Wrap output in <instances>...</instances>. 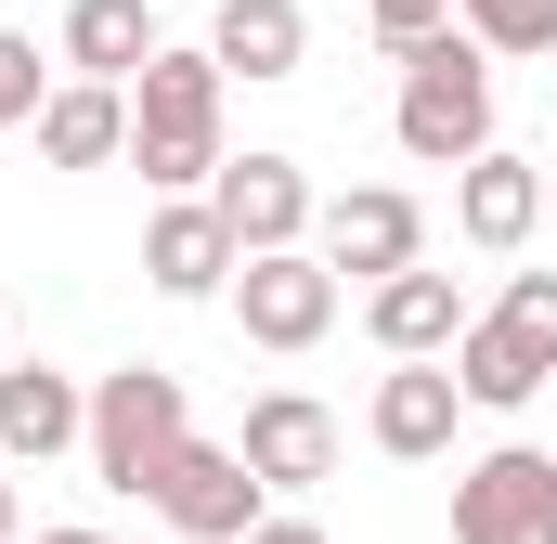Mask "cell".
<instances>
[{"label": "cell", "instance_id": "6da1fadb", "mask_svg": "<svg viewBox=\"0 0 557 544\" xmlns=\"http://www.w3.org/2000/svg\"><path fill=\"white\" fill-rule=\"evenodd\" d=\"M221 52L195 39V52H143V78H131V169L156 182V195H208V169H221Z\"/></svg>", "mask_w": 557, "mask_h": 544}, {"label": "cell", "instance_id": "7a4b0ae2", "mask_svg": "<svg viewBox=\"0 0 557 544\" xmlns=\"http://www.w3.org/2000/svg\"><path fill=\"white\" fill-rule=\"evenodd\" d=\"M195 441V390L169 376V363H117V376H91V480L104 493H131V506H156V480H169V454Z\"/></svg>", "mask_w": 557, "mask_h": 544}, {"label": "cell", "instance_id": "3957f363", "mask_svg": "<svg viewBox=\"0 0 557 544\" xmlns=\"http://www.w3.org/2000/svg\"><path fill=\"white\" fill-rule=\"evenodd\" d=\"M389 131L416 169H467L480 143H493V52L467 39V26H441L403 52V104H389Z\"/></svg>", "mask_w": 557, "mask_h": 544}, {"label": "cell", "instance_id": "277c9868", "mask_svg": "<svg viewBox=\"0 0 557 544\" xmlns=\"http://www.w3.org/2000/svg\"><path fill=\"white\" fill-rule=\"evenodd\" d=\"M221 298H234L247 350H285V363H298V350H324V324H337V260H324V247H247Z\"/></svg>", "mask_w": 557, "mask_h": 544}, {"label": "cell", "instance_id": "5b68a950", "mask_svg": "<svg viewBox=\"0 0 557 544\" xmlns=\"http://www.w3.org/2000/svg\"><path fill=\"white\" fill-rule=\"evenodd\" d=\"M156 519L182 544H247L273 519V480L247 467V441H182L169 454V480H156Z\"/></svg>", "mask_w": 557, "mask_h": 544}, {"label": "cell", "instance_id": "8992f818", "mask_svg": "<svg viewBox=\"0 0 557 544\" xmlns=\"http://www.w3.org/2000/svg\"><path fill=\"white\" fill-rule=\"evenodd\" d=\"M454 544H557V454L493 441L480 467H454Z\"/></svg>", "mask_w": 557, "mask_h": 544}, {"label": "cell", "instance_id": "52a82bcc", "mask_svg": "<svg viewBox=\"0 0 557 544\" xmlns=\"http://www.w3.org/2000/svg\"><path fill=\"white\" fill-rule=\"evenodd\" d=\"M208 208L234 221V247H311V221H324V195H311L298 156H221L208 169Z\"/></svg>", "mask_w": 557, "mask_h": 544}, {"label": "cell", "instance_id": "ba28073f", "mask_svg": "<svg viewBox=\"0 0 557 544\" xmlns=\"http://www.w3.org/2000/svg\"><path fill=\"white\" fill-rule=\"evenodd\" d=\"M454 234H467L480 260H519V247L545 234V169L506 156V143H480V156L454 169Z\"/></svg>", "mask_w": 557, "mask_h": 544}, {"label": "cell", "instance_id": "9c48e42d", "mask_svg": "<svg viewBox=\"0 0 557 544\" xmlns=\"http://www.w3.org/2000/svg\"><path fill=\"white\" fill-rule=\"evenodd\" d=\"M454 415H467V390H454V350H428V363H389V376H376L363 441H376V454H403V467H428V454H454Z\"/></svg>", "mask_w": 557, "mask_h": 544}, {"label": "cell", "instance_id": "30bf717a", "mask_svg": "<svg viewBox=\"0 0 557 544\" xmlns=\"http://www.w3.org/2000/svg\"><path fill=\"white\" fill-rule=\"evenodd\" d=\"M234 260H247V247H234V221H221L208 195H169V208L143 221V285H156V298H221Z\"/></svg>", "mask_w": 557, "mask_h": 544}, {"label": "cell", "instance_id": "8fae6325", "mask_svg": "<svg viewBox=\"0 0 557 544\" xmlns=\"http://www.w3.org/2000/svg\"><path fill=\"white\" fill-rule=\"evenodd\" d=\"M311 247H324L337 272H363V285H376V272L428 260V208L403 195V182H363V195H337V208L311 221Z\"/></svg>", "mask_w": 557, "mask_h": 544}, {"label": "cell", "instance_id": "7c38bea8", "mask_svg": "<svg viewBox=\"0 0 557 544\" xmlns=\"http://www.w3.org/2000/svg\"><path fill=\"white\" fill-rule=\"evenodd\" d=\"M78 441H91V390L65 363H0V454L13 467H52Z\"/></svg>", "mask_w": 557, "mask_h": 544}, {"label": "cell", "instance_id": "4fadbf2b", "mask_svg": "<svg viewBox=\"0 0 557 544\" xmlns=\"http://www.w3.org/2000/svg\"><path fill=\"white\" fill-rule=\"evenodd\" d=\"M363 337H376L389 363H428V350H454V337H467V298H454V272H428V260L376 272V285H363Z\"/></svg>", "mask_w": 557, "mask_h": 544}, {"label": "cell", "instance_id": "5bb4252c", "mask_svg": "<svg viewBox=\"0 0 557 544\" xmlns=\"http://www.w3.org/2000/svg\"><path fill=\"white\" fill-rule=\"evenodd\" d=\"M26 131H39L52 169H117L131 156V78H52Z\"/></svg>", "mask_w": 557, "mask_h": 544}, {"label": "cell", "instance_id": "9a60e30c", "mask_svg": "<svg viewBox=\"0 0 557 544\" xmlns=\"http://www.w3.org/2000/svg\"><path fill=\"white\" fill-rule=\"evenodd\" d=\"M247 467H260L273 493L337 480V415L311 403V390H260V403H247Z\"/></svg>", "mask_w": 557, "mask_h": 544}, {"label": "cell", "instance_id": "2e32d148", "mask_svg": "<svg viewBox=\"0 0 557 544\" xmlns=\"http://www.w3.org/2000/svg\"><path fill=\"white\" fill-rule=\"evenodd\" d=\"M545 376H557V363L519 337V324H506V311H467V337H454V390H467L480 415H519Z\"/></svg>", "mask_w": 557, "mask_h": 544}, {"label": "cell", "instance_id": "e0dca14e", "mask_svg": "<svg viewBox=\"0 0 557 544\" xmlns=\"http://www.w3.org/2000/svg\"><path fill=\"white\" fill-rule=\"evenodd\" d=\"M208 52H221V78H298L311 65V13L298 0H221Z\"/></svg>", "mask_w": 557, "mask_h": 544}, {"label": "cell", "instance_id": "ac0fdd59", "mask_svg": "<svg viewBox=\"0 0 557 544\" xmlns=\"http://www.w3.org/2000/svg\"><path fill=\"white\" fill-rule=\"evenodd\" d=\"M156 52V0H65V65L78 78H143Z\"/></svg>", "mask_w": 557, "mask_h": 544}, {"label": "cell", "instance_id": "d6986e66", "mask_svg": "<svg viewBox=\"0 0 557 544\" xmlns=\"http://www.w3.org/2000/svg\"><path fill=\"white\" fill-rule=\"evenodd\" d=\"M454 26H467L493 65H532V52H557V0H454Z\"/></svg>", "mask_w": 557, "mask_h": 544}, {"label": "cell", "instance_id": "ffe728a7", "mask_svg": "<svg viewBox=\"0 0 557 544\" xmlns=\"http://www.w3.org/2000/svg\"><path fill=\"white\" fill-rule=\"evenodd\" d=\"M493 311H506V324L557 363V272H506V298H493Z\"/></svg>", "mask_w": 557, "mask_h": 544}, {"label": "cell", "instance_id": "44dd1931", "mask_svg": "<svg viewBox=\"0 0 557 544\" xmlns=\"http://www.w3.org/2000/svg\"><path fill=\"white\" fill-rule=\"evenodd\" d=\"M39 91H52V78H39V39H13V26H0V131H26V118H39Z\"/></svg>", "mask_w": 557, "mask_h": 544}, {"label": "cell", "instance_id": "7402d4cb", "mask_svg": "<svg viewBox=\"0 0 557 544\" xmlns=\"http://www.w3.org/2000/svg\"><path fill=\"white\" fill-rule=\"evenodd\" d=\"M441 26H454V0H376V39H389V52H416Z\"/></svg>", "mask_w": 557, "mask_h": 544}, {"label": "cell", "instance_id": "603a6c76", "mask_svg": "<svg viewBox=\"0 0 557 544\" xmlns=\"http://www.w3.org/2000/svg\"><path fill=\"white\" fill-rule=\"evenodd\" d=\"M247 544H324V519H260Z\"/></svg>", "mask_w": 557, "mask_h": 544}, {"label": "cell", "instance_id": "cb8c5ba5", "mask_svg": "<svg viewBox=\"0 0 557 544\" xmlns=\"http://www.w3.org/2000/svg\"><path fill=\"white\" fill-rule=\"evenodd\" d=\"M13 544H117V532H91V519H52V532H13Z\"/></svg>", "mask_w": 557, "mask_h": 544}, {"label": "cell", "instance_id": "d4e9b609", "mask_svg": "<svg viewBox=\"0 0 557 544\" xmlns=\"http://www.w3.org/2000/svg\"><path fill=\"white\" fill-rule=\"evenodd\" d=\"M13 532H26V519H13V454H0V544H13Z\"/></svg>", "mask_w": 557, "mask_h": 544}, {"label": "cell", "instance_id": "484cf974", "mask_svg": "<svg viewBox=\"0 0 557 544\" xmlns=\"http://www.w3.org/2000/svg\"><path fill=\"white\" fill-rule=\"evenodd\" d=\"M0 363H13V311H0Z\"/></svg>", "mask_w": 557, "mask_h": 544}, {"label": "cell", "instance_id": "4316f807", "mask_svg": "<svg viewBox=\"0 0 557 544\" xmlns=\"http://www.w3.org/2000/svg\"><path fill=\"white\" fill-rule=\"evenodd\" d=\"M545 208H557V182H545Z\"/></svg>", "mask_w": 557, "mask_h": 544}]
</instances>
